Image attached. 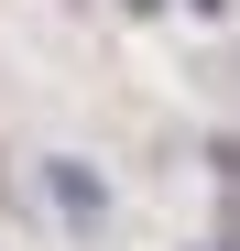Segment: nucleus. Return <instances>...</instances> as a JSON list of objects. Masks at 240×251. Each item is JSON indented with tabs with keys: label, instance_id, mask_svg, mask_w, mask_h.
<instances>
[{
	"label": "nucleus",
	"instance_id": "obj_2",
	"mask_svg": "<svg viewBox=\"0 0 240 251\" xmlns=\"http://www.w3.org/2000/svg\"><path fill=\"white\" fill-rule=\"evenodd\" d=\"M196 11H218V0H196Z\"/></svg>",
	"mask_w": 240,
	"mask_h": 251
},
{
	"label": "nucleus",
	"instance_id": "obj_1",
	"mask_svg": "<svg viewBox=\"0 0 240 251\" xmlns=\"http://www.w3.org/2000/svg\"><path fill=\"white\" fill-rule=\"evenodd\" d=\"M55 207H66V219H109V197H98V175H76V164H55Z\"/></svg>",
	"mask_w": 240,
	"mask_h": 251
}]
</instances>
